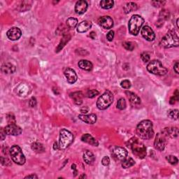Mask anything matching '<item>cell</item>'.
<instances>
[{"label":"cell","mask_w":179,"mask_h":179,"mask_svg":"<svg viewBox=\"0 0 179 179\" xmlns=\"http://www.w3.org/2000/svg\"><path fill=\"white\" fill-rule=\"evenodd\" d=\"M91 27L92 23L90 22L84 20V21H82L80 23L78 24L77 27H76V30H77V32L79 33H84L88 32L90 29Z\"/></svg>","instance_id":"cell-19"},{"label":"cell","mask_w":179,"mask_h":179,"mask_svg":"<svg viewBox=\"0 0 179 179\" xmlns=\"http://www.w3.org/2000/svg\"><path fill=\"white\" fill-rule=\"evenodd\" d=\"M166 159H167L168 162L172 165H177L178 162V158L176 157V156H173V155H168V156H167V157H166Z\"/></svg>","instance_id":"cell-36"},{"label":"cell","mask_w":179,"mask_h":179,"mask_svg":"<svg viewBox=\"0 0 179 179\" xmlns=\"http://www.w3.org/2000/svg\"><path fill=\"white\" fill-rule=\"evenodd\" d=\"M6 36L10 40L16 41L21 37L22 32L18 27H14L8 30V32H6Z\"/></svg>","instance_id":"cell-12"},{"label":"cell","mask_w":179,"mask_h":179,"mask_svg":"<svg viewBox=\"0 0 179 179\" xmlns=\"http://www.w3.org/2000/svg\"><path fill=\"white\" fill-rule=\"evenodd\" d=\"M29 104L31 107H35L36 105H37V99H36L35 97H32L30 100Z\"/></svg>","instance_id":"cell-47"},{"label":"cell","mask_w":179,"mask_h":179,"mask_svg":"<svg viewBox=\"0 0 179 179\" xmlns=\"http://www.w3.org/2000/svg\"><path fill=\"white\" fill-rule=\"evenodd\" d=\"M121 86L122 88L125 89H129L131 88V82L129 80H124L121 83Z\"/></svg>","instance_id":"cell-40"},{"label":"cell","mask_w":179,"mask_h":179,"mask_svg":"<svg viewBox=\"0 0 179 179\" xmlns=\"http://www.w3.org/2000/svg\"><path fill=\"white\" fill-rule=\"evenodd\" d=\"M99 25L104 29L109 30L113 26V20L110 16H104L99 18Z\"/></svg>","instance_id":"cell-11"},{"label":"cell","mask_w":179,"mask_h":179,"mask_svg":"<svg viewBox=\"0 0 179 179\" xmlns=\"http://www.w3.org/2000/svg\"><path fill=\"white\" fill-rule=\"evenodd\" d=\"M88 7V4L86 1L80 0V1L76 2L75 5V11L77 14H83L86 12Z\"/></svg>","instance_id":"cell-16"},{"label":"cell","mask_w":179,"mask_h":179,"mask_svg":"<svg viewBox=\"0 0 179 179\" xmlns=\"http://www.w3.org/2000/svg\"><path fill=\"white\" fill-rule=\"evenodd\" d=\"M1 163H2V165L4 166L11 165V162L10 161V160L8 159L7 157H1Z\"/></svg>","instance_id":"cell-41"},{"label":"cell","mask_w":179,"mask_h":179,"mask_svg":"<svg viewBox=\"0 0 179 179\" xmlns=\"http://www.w3.org/2000/svg\"><path fill=\"white\" fill-rule=\"evenodd\" d=\"M169 16H170V14L169 11L166 9H162V11H160V20H167L169 18Z\"/></svg>","instance_id":"cell-34"},{"label":"cell","mask_w":179,"mask_h":179,"mask_svg":"<svg viewBox=\"0 0 179 179\" xmlns=\"http://www.w3.org/2000/svg\"><path fill=\"white\" fill-rule=\"evenodd\" d=\"M7 121L9 122V125L10 124H16V119L14 115L9 114L7 116Z\"/></svg>","instance_id":"cell-43"},{"label":"cell","mask_w":179,"mask_h":179,"mask_svg":"<svg viewBox=\"0 0 179 179\" xmlns=\"http://www.w3.org/2000/svg\"><path fill=\"white\" fill-rule=\"evenodd\" d=\"M86 176L85 175H82L81 176H80V178H86Z\"/></svg>","instance_id":"cell-55"},{"label":"cell","mask_w":179,"mask_h":179,"mask_svg":"<svg viewBox=\"0 0 179 179\" xmlns=\"http://www.w3.org/2000/svg\"><path fill=\"white\" fill-rule=\"evenodd\" d=\"M7 135H12V136H18L21 134L22 130L19 126H17L16 124H10L4 128Z\"/></svg>","instance_id":"cell-13"},{"label":"cell","mask_w":179,"mask_h":179,"mask_svg":"<svg viewBox=\"0 0 179 179\" xmlns=\"http://www.w3.org/2000/svg\"><path fill=\"white\" fill-rule=\"evenodd\" d=\"M122 46H123V47L125 48V49L127 50H130V51L134 50L135 47L134 43L132 42H124L123 43H122Z\"/></svg>","instance_id":"cell-39"},{"label":"cell","mask_w":179,"mask_h":179,"mask_svg":"<svg viewBox=\"0 0 179 179\" xmlns=\"http://www.w3.org/2000/svg\"><path fill=\"white\" fill-rule=\"evenodd\" d=\"M83 160L88 165H93L95 161V157L93 153L90 150H86L83 153Z\"/></svg>","instance_id":"cell-25"},{"label":"cell","mask_w":179,"mask_h":179,"mask_svg":"<svg viewBox=\"0 0 179 179\" xmlns=\"http://www.w3.org/2000/svg\"><path fill=\"white\" fill-rule=\"evenodd\" d=\"M70 97L73 99L74 102L76 105H81L82 103H83V94L82 93V92H74L73 93H71Z\"/></svg>","instance_id":"cell-22"},{"label":"cell","mask_w":179,"mask_h":179,"mask_svg":"<svg viewBox=\"0 0 179 179\" xmlns=\"http://www.w3.org/2000/svg\"><path fill=\"white\" fill-rule=\"evenodd\" d=\"M137 4L134 2H129V3H127L125 4V6H124V11L125 12V14H129L133 11H136L137 10Z\"/></svg>","instance_id":"cell-29"},{"label":"cell","mask_w":179,"mask_h":179,"mask_svg":"<svg viewBox=\"0 0 179 179\" xmlns=\"http://www.w3.org/2000/svg\"><path fill=\"white\" fill-rule=\"evenodd\" d=\"M113 101V93L110 90H106L99 97L97 101V107L99 110H105L111 105Z\"/></svg>","instance_id":"cell-6"},{"label":"cell","mask_w":179,"mask_h":179,"mask_svg":"<svg viewBox=\"0 0 179 179\" xmlns=\"http://www.w3.org/2000/svg\"><path fill=\"white\" fill-rule=\"evenodd\" d=\"M129 144L127 146L131 148L133 154L136 155L140 159H144L146 156V148L144 144L137 138H132L129 141Z\"/></svg>","instance_id":"cell-2"},{"label":"cell","mask_w":179,"mask_h":179,"mask_svg":"<svg viewBox=\"0 0 179 179\" xmlns=\"http://www.w3.org/2000/svg\"><path fill=\"white\" fill-rule=\"evenodd\" d=\"M151 4L153 5V6L155 7H160L162 6H164L165 4V2H162V1H153L151 2Z\"/></svg>","instance_id":"cell-45"},{"label":"cell","mask_w":179,"mask_h":179,"mask_svg":"<svg viewBox=\"0 0 179 179\" xmlns=\"http://www.w3.org/2000/svg\"><path fill=\"white\" fill-rule=\"evenodd\" d=\"M160 45L165 48L178 47L179 45L178 34L173 30H170L162 37Z\"/></svg>","instance_id":"cell-3"},{"label":"cell","mask_w":179,"mask_h":179,"mask_svg":"<svg viewBox=\"0 0 179 179\" xmlns=\"http://www.w3.org/2000/svg\"><path fill=\"white\" fill-rule=\"evenodd\" d=\"M113 154L117 160L122 161L127 157L128 153L124 148L116 146L113 148Z\"/></svg>","instance_id":"cell-14"},{"label":"cell","mask_w":179,"mask_h":179,"mask_svg":"<svg viewBox=\"0 0 179 179\" xmlns=\"http://www.w3.org/2000/svg\"><path fill=\"white\" fill-rule=\"evenodd\" d=\"M78 118L81 120V121H83L84 122H86L87 124L90 125H93L94 123H95L97 121V116L95 114L91 113L89 115H79Z\"/></svg>","instance_id":"cell-17"},{"label":"cell","mask_w":179,"mask_h":179,"mask_svg":"<svg viewBox=\"0 0 179 179\" xmlns=\"http://www.w3.org/2000/svg\"><path fill=\"white\" fill-rule=\"evenodd\" d=\"M25 178H38V176L36 174H31V175H28L26 177H25Z\"/></svg>","instance_id":"cell-51"},{"label":"cell","mask_w":179,"mask_h":179,"mask_svg":"<svg viewBox=\"0 0 179 179\" xmlns=\"http://www.w3.org/2000/svg\"><path fill=\"white\" fill-rule=\"evenodd\" d=\"M167 116L171 119L173 120H178V109H173L169 110L167 113Z\"/></svg>","instance_id":"cell-33"},{"label":"cell","mask_w":179,"mask_h":179,"mask_svg":"<svg viewBox=\"0 0 179 179\" xmlns=\"http://www.w3.org/2000/svg\"><path fill=\"white\" fill-rule=\"evenodd\" d=\"M141 60L144 61V62H148L150 61V55L148 54V53H143L141 55Z\"/></svg>","instance_id":"cell-42"},{"label":"cell","mask_w":179,"mask_h":179,"mask_svg":"<svg viewBox=\"0 0 179 179\" xmlns=\"http://www.w3.org/2000/svg\"><path fill=\"white\" fill-rule=\"evenodd\" d=\"M71 169H72L73 173H74V176H76V174H77V169H76V167L74 164L71 165Z\"/></svg>","instance_id":"cell-50"},{"label":"cell","mask_w":179,"mask_h":179,"mask_svg":"<svg viewBox=\"0 0 179 179\" xmlns=\"http://www.w3.org/2000/svg\"><path fill=\"white\" fill-rule=\"evenodd\" d=\"M81 140L82 141L87 143V144H88L90 145H93V146H98L99 145V143L97 141L89 134H83V136L81 137Z\"/></svg>","instance_id":"cell-21"},{"label":"cell","mask_w":179,"mask_h":179,"mask_svg":"<svg viewBox=\"0 0 179 179\" xmlns=\"http://www.w3.org/2000/svg\"><path fill=\"white\" fill-rule=\"evenodd\" d=\"M179 98V93H178V90H176L175 93H173V96H172L170 99L169 103L171 104H174L176 101H178Z\"/></svg>","instance_id":"cell-38"},{"label":"cell","mask_w":179,"mask_h":179,"mask_svg":"<svg viewBox=\"0 0 179 179\" xmlns=\"http://www.w3.org/2000/svg\"><path fill=\"white\" fill-rule=\"evenodd\" d=\"M127 104H126V101L124 98H121L117 101V108L120 109V110H124L125 108H126Z\"/></svg>","instance_id":"cell-35"},{"label":"cell","mask_w":179,"mask_h":179,"mask_svg":"<svg viewBox=\"0 0 179 179\" xmlns=\"http://www.w3.org/2000/svg\"><path fill=\"white\" fill-rule=\"evenodd\" d=\"M32 4V2L31 1H22L19 2L17 4V9L20 12H24L27 10L30 9Z\"/></svg>","instance_id":"cell-23"},{"label":"cell","mask_w":179,"mask_h":179,"mask_svg":"<svg viewBox=\"0 0 179 179\" xmlns=\"http://www.w3.org/2000/svg\"><path fill=\"white\" fill-rule=\"evenodd\" d=\"M70 39H71V36L70 34H64L62 39L60 43V44L58 45V46L57 48V50H56V52H59V51H60L61 50H62L64 48V46L66 45V43H68L69 41L70 40Z\"/></svg>","instance_id":"cell-27"},{"label":"cell","mask_w":179,"mask_h":179,"mask_svg":"<svg viewBox=\"0 0 179 179\" xmlns=\"http://www.w3.org/2000/svg\"><path fill=\"white\" fill-rule=\"evenodd\" d=\"M64 74H65L66 81H67L69 83L74 84V83H76V81H77L78 79L77 74H76V71L72 70V69L66 68Z\"/></svg>","instance_id":"cell-15"},{"label":"cell","mask_w":179,"mask_h":179,"mask_svg":"<svg viewBox=\"0 0 179 179\" xmlns=\"http://www.w3.org/2000/svg\"><path fill=\"white\" fill-rule=\"evenodd\" d=\"M125 94H127V98H128L130 104H131L132 106H139L141 104V99L136 94H134V93L130 91H126L125 92Z\"/></svg>","instance_id":"cell-18"},{"label":"cell","mask_w":179,"mask_h":179,"mask_svg":"<svg viewBox=\"0 0 179 179\" xmlns=\"http://www.w3.org/2000/svg\"><path fill=\"white\" fill-rule=\"evenodd\" d=\"M9 155L12 160L19 165H23L25 163V157L22 151L18 145H14L9 149Z\"/></svg>","instance_id":"cell-8"},{"label":"cell","mask_w":179,"mask_h":179,"mask_svg":"<svg viewBox=\"0 0 179 179\" xmlns=\"http://www.w3.org/2000/svg\"><path fill=\"white\" fill-rule=\"evenodd\" d=\"M178 68H179V64L178 62H176V64L174 65V66H173V70L175 71V72L176 74H179V71H178Z\"/></svg>","instance_id":"cell-49"},{"label":"cell","mask_w":179,"mask_h":179,"mask_svg":"<svg viewBox=\"0 0 179 179\" xmlns=\"http://www.w3.org/2000/svg\"><path fill=\"white\" fill-rule=\"evenodd\" d=\"M66 24L67 25V27L70 29H74L76 27H77L78 25V20L74 18H70L66 20Z\"/></svg>","instance_id":"cell-32"},{"label":"cell","mask_w":179,"mask_h":179,"mask_svg":"<svg viewBox=\"0 0 179 179\" xmlns=\"http://www.w3.org/2000/svg\"><path fill=\"white\" fill-rule=\"evenodd\" d=\"M167 137L176 138L178 135V129L177 127H168L162 131Z\"/></svg>","instance_id":"cell-24"},{"label":"cell","mask_w":179,"mask_h":179,"mask_svg":"<svg viewBox=\"0 0 179 179\" xmlns=\"http://www.w3.org/2000/svg\"><path fill=\"white\" fill-rule=\"evenodd\" d=\"M141 35L145 40L148 42H153L155 39V34L153 30L149 26L145 25L144 27L141 28Z\"/></svg>","instance_id":"cell-10"},{"label":"cell","mask_w":179,"mask_h":179,"mask_svg":"<svg viewBox=\"0 0 179 179\" xmlns=\"http://www.w3.org/2000/svg\"><path fill=\"white\" fill-rule=\"evenodd\" d=\"M53 148H54V150L60 149V145H59V144L58 142H55L54 145H53Z\"/></svg>","instance_id":"cell-52"},{"label":"cell","mask_w":179,"mask_h":179,"mask_svg":"<svg viewBox=\"0 0 179 179\" xmlns=\"http://www.w3.org/2000/svg\"><path fill=\"white\" fill-rule=\"evenodd\" d=\"M16 70V66L10 62H6L2 65L1 67L2 72L4 74H14Z\"/></svg>","instance_id":"cell-20"},{"label":"cell","mask_w":179,"mask_h":179,"mask_svg":"<svg viewBox=\"0 0 179 179\" xmlns=\"http://www.w3.org/2000/svg\"><path fill=\"white\" fill-rule=\"evenodd\" d=\"M74 141V136L72 133L66 129H62L60 132V141L59 145L60 149L65 150L72 144Z\"/></svg>","instance_id":"cell-7"},{"label":"cell","mask_w":179,"mask_h":179,"mask_svg":"<svg viewBox=\"0 0 179 179\" xmlns=\"http://www.w3.org/2000/svg\"><path fill=\"white\" fill-rule=\"evenodd\" d=\"M167 137L163 132L157 134L154 141L155 149L160 150V151H162L167 145Z\"/></svg>","instance_id":"cell-9"},{"label":"cell","mask_w":179,"mask_h":179,"mask_svg":"<svg viewBox=\"0 0 179 179\" xmlns=\"http://www.w3.org/2000/svg\"><path fill=\"white\" fill-rule=\"evenodd\" d=\"M32 150H34L37 153H42L45 152V148L43 147V144L39 142L33 143L31 145Z\"/></svg>","instance_id":"cell-28"},{"label":"cell","mask_w":179,"mask_h":179,"mask_svg":"<svg viewBox=\"0 0 179 179\" xmlns=\"http://www.w3.org/2000/svg\"><path fill=\"white\" fill-rule=\"evenodd\" d=\"M114 2L112 0H102L100 2V6L104 9H110L113 6Z\"/></svg>","instance_id":"cell-31"},{"label":"cell","mask_w":179,"mask_h":179,"mask_svg":"<svg viewBox=\"0 0 179 179\" xmlns=\"http://www.w3.org/2000/svg\"><path fill=\"white\" fill-rule=\"evenodd\" d=\"M144 22V19L141 16H139V15L132 16L128 23L129 32H130V34L137 36L139 33L140 30L141 29Z\"/></svg>","instance_id":"cell-4"},{"label":"cell","mask_w":179,"mask_h":179,"mask_svg":"<svg viewBox=\"0 0 179 179\" xmlns=\"http://www.w3.org/2000/svg\"><path fill=\"white\" fill-rule=\"evenodd\" d=\"M136 132L137 135L141 139L145 140L151 139L153 135H154L153 122L149 121V120L142 121L138 124Z\"/></svg>","instance_id":"cell-1"},{"label":"cell","mask_w":179,"mask_h":179,"mask_svg":"<svg viewBox=\"0 0 179 179\" xmlns=\"http://www.w3.org/2000/svg\"><path fill=\"white\" fill-rule=\"evenodd\" d=\"M114 37H115L114 32L113 31V30H111V31L109 32L108 34H107L106 39H107V40L109 41V42H112V41H113L114 39Z\"/></svg>","instance_id":"cell-44"},{"label":"cell","mask_w":179,"mask_h":179,"mask_svg":"<svg viewBox=\"0 0 179 179\" xmlns=\"http://www.w3.org/2000/svg\"><path fill=\"white\" fill-rule=\"evenodd\" d=\"M6 133L5 129L4 128H1V140L4 141L5 139H6Z\"/></svg>","instance_id":"cell-48"},{"label":"cell","mask_w":179,"mask_h":179,"mask_svg":"<svg viewBox=\"0 0 179 179\" xmlns=\"http://www.w3.org/2000/svg\"><path fill=\"white\" fill-rule=\"evenodd\" d=\"M78 66L81 70L86 71H91L93 68V65L91 62L86 60H82L78 62Z\"/></svg>","instance_id":"cell-26"},{"label":"cell","mask_w":179,"mask_h":179,"mask_svg":"<svg viewBox=\"0 0 179 179\" xmlns=\"http://www.w3.org/2000/svg\"><path fill=\"white\" fill-rule=\"evenodd\" d=\"M147 70L150 73L157 76H164L167 73V69L159 60L150 61L147 66Z\"/></svg>","instance_id":"cell-5"},{"label":"cell","mask_w":179,"mask_h":179,"mask_svg":"<svg viewBox=\"0 0 179 179\" xmlns=\"http://www.w3.org/2000/svg\"><path fill=\"white\" fill-rule=\"evenodd\" d=\"M99 94V91L97 90H90L88 91V93H87L86 95L88 98H94L97 95H98Z\"/></svg>","instance_id":"cell-37"},{"label":"cell","mask_w":179,"mask_h":179,"mask_svg":"<svg viewBox=\"0 0 179 179\" xmlns=\"http://www.w3.org/2000/svg\"><path fill=\"white\" fill-rule=\"evenodd\" d=\"M101 163L104 166H107V165H109L110 159H109V157H108V156H104V157L102 158Z\"/></svg>","instance_id":"cell-46"},{"label":"cell","mask_w":179,"mask_h":179,"mask_svg":"<svg viewBox=\"0 0 179 179\" xmlns=\"http://www.w3.org/2000/svg\"><path fill=\"white\" fill-rule=\"evenodd\" d=\"M135 164L134 160L132 157H126L122 161V167L124 169H127L134 166Z\"/></svg>","instance_id":"cell-30"},{"label":"cell","mask_w":179,"mask_h":179,"mask_svg":"<svg viewBox=\"0 0 179 179\" xmlns=\"http://www.w3.org/2000/svg\"><path fill=\"white\" fill-rule=\"evenodd\" d=\"M176 25H177V27L179 28V25H178V19L176 20Z\"/></svg>","instance_id":"cell-54"},{"label":"cell","mask_w":179,"mask_h":179,"mask_svg":"<svg viewBox=\"0 0 179 179\" xmlns=\"http://www.w3.org/2000/svg\"><path fill=\"white\" fill-rule=\"evenodd\" d=\"M88 110H89V109L88 108H87L86 109H85L84 108H82L81 109V111L82 112V113H87V112L88 111Z\"/></svg>","instance_id":"cell-53"}]
</instances>
